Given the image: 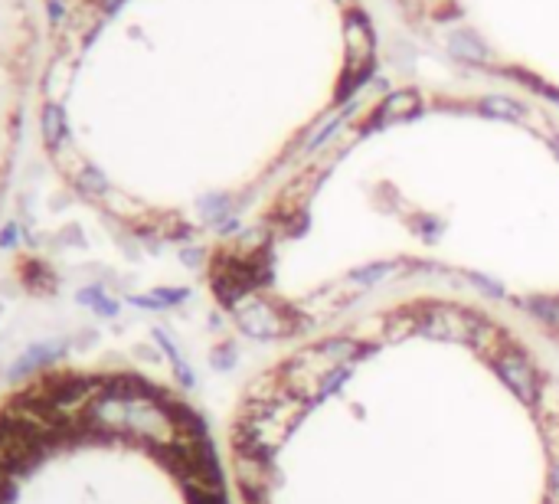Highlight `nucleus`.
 I'll return each mask as SVG.
<instances>
[{
    "mask_svg": "<svg viewBox=\"0 0 559 504\" xmlns=\"http://www.w3.org/2000/svg\"><path fill=\"white\" fill-rule=\"evenodd\" d=\"M59 442L63 439L56 432L43 429L40 423H30L10 409L0 413V465L7 475H30Z\"/></svg>",
    "mask_w": 559,
    "mask_h": 504,
    "instance_id": "nucleus-1",
    "label": "nucleus"
},
{
    "mask_svg": "<svg viewBox=\"0 0 559 504\" xmlns=\"http://www.w3.org/2000/svg\"><path fill=\"white\" fill-rule=\"evenodd\" d=\"M419 334L432 341H452V344H474L478 331L484 328L478 315L464 311L462 305L452 301H425L419 305Z\"/></svg>",
    "mask_w": 559,
    "mask_h": 504,
    "instance_id": "nucleus-2",
    "label": "nucleus"
},
{
    "mask_svg": "<svg viewBox=\"0 0 559 504\" xmlns=\"http://www.w3.org/2000/svg\"><path fill=\"white\" fill-rule=\"evenodd\" d=\"M235 325L243 328V334L255 338V341H268V338H288V334L301 331L298 318L292 308H284L278 301H265L259 295H245L233 308Z\"/></svg>",
    "mask_w": 559,
    "mask_h": 504,
    "instance_id": "nucleus-3",
    "label": "nucleus"
},
{
    "mask_svg": "<svg viewBox=\"0 0 559 504\" xmlns=\"http://www.w3.org/2000/svg\"><path fill=\"white\" fill-rule=\"evenodd\" d=\"M491 364H494L497 377L507 383V390H511L520 403L534 407L536 390H540V383H544V377H540V370H536L534 360H530L520 348H507L504 354H497Z\"/></svg>",
    "mask_w": 559,
    "mask_h": 504,
    "instance_id": "nucleus-4",
    "label": "nucleus"
},
{
    "mask_svg": "<svg viewBox=\"0 0 559 504\" xmlns=\"http://www.w3.org/2000/svg\"><path fill=\"white\" fill-rule=\"evenodd\" d=\"M40 390L56 403L63 413L73 407H89L95 397H105V377H79V374H53L43 377Z\"/></svg>",
    "mask_w": 559,
    "mask_h": 504,
    "instance_id": "nucleus-5",
    "label": "nucleus"
},
{
    "mask_svg": "<svg viewBox=\"0 0 559 504\" xmlns=\"http://www.w3.org/2000/svg\"><path fill=\"white\" fill-rule=\"evenodd\" d=\"M373 46H376V40H373L366 20L360 14H354L347 20V73H350V82H344L341 86V96L354 86V82L364 79V73H370L373 69Z\"/></svg>",
    "mask_w": 559,
    "mask_h": 504,
    "instance_id": "nucleus-6",
    "label": "nucleus"
},
{
    "mask_svg": "<svg viewBox=\"0 0 559 504\" xmlns=\"http://www.w3.org/2000/svg\"><path fill=\"white\" fill-rule=\"evenodd\" d=\"M314 350L321 358H327L331 364H347V360H360L366 358V344L354 334H337V338H324V341H317Z\"/></svg>",
    "mask_w": 559,
    "mask_h": 504,
    "instance_id": "nucleus-7",
    "label": "nucleus"
},
{
    "mask_svg": "<svg viewBox=\"0 0 559 504\" xmlns=\"http://www.w3.org/2000/svg\"><path fill=\"white\" fill-rule=\"evenodd\" d=\"M409 268H415V266H413V262H405V259L373 262V266L354 268V272H350V276H347V282L354 285V288H370V285L386 282L389 276H403V272H409Z\"/></svg>",
    "mask_w": 559,
    "mask_h": 504,
    "instance_id": "nucleus-8",
    "label": "nucleus"
},
{
    "mask_svg": "<svg viewBox=\"0 0 559 504\" xmlns=\"http://www.w3.org/2000/svg\"><path fill=\"white\" fill-rule=\"evenodd\" d=\"M415 108H419V96H415V92H393V96H386L380 112H376V122L380 125L399 122V118L415 115Z\"/></svg>",
    "mask_w": 559,
    "mask_h": 504,
    "instance_id": "nucleus-9",
    "label": "nucleus"
},
{
    "mask_svg": "<svg viewBox=\"0 0 559 504\" xmlns=\"http://www.w3.org/2000/svg\"><path fill=\"white\" fill-rule=\"evenodd\" d=\"M534 409H536V419H540V426L559 423V383L556 380L544 377L540 390H536Z\"/></svg>",
    "mask_w": 559,
    "mask_h": 504,
    "instance_id": "nucleus-10",
    "label": "nucleus"
},
{
    "mask_svg": "<svg viewBox=\"0 0 559 504\" xmlns=\"http://www.w3.org/2000/svg\"><path fill=\"white\" fill-rule=\"evenodd\" d=\"M507 344H511V334L504 331V328L484 325L478 331V338H474V344H471V348H478L487 360H494L497 354H504V350H507Z\"/></svg>",
    "mask_w": 559,
    "mask_h": 504,
    "instance_id": "nucleus-11",
    "label": "nucleus"
},
{
    "mask_svg": "<svg viewBox=\"0 0 559 504\" xmlns=\"http://www.w3.org/2000/svg\"><path fill=\"white\" fill-rule=\"evenodd\" d=\"M186 288H157V292L151 295H138V298H131L138 308H151V311H161V308H171V305H177V301L186 298Z\"/></svg>",
    "mask_w": 559,
    "mask_h": 504,
    "instance_id": "nucleus-12",
    "label": "nucleus"
},
{
    "mask_svg": "<svg viewBox=\"0 0 559 504\" xmlns=\"http://www.w3.org/2000/svg\"><path fill=\"white\" fill-rule=\"evenodd\" d=\"M524 311H530V315H534L544 328H550V331H559V301L556 298H530V301H524Z\"/></svg>",
    "mask_w": 559,
    "mask_h": 504,
    "instance_id": "nucleus-13",
    "label": "nucleus"
},
{
    "mask_svg": "<svg viewBox=\"0 0 559 504\" xmlns=\"http://www.w3.org/2000/svg\"><path fill=\"white\" fill-rule=\"evenodd\" d=\"M350 374H354V370H350L347 364H337V367H334V370H327V374H324V380H321V387H317V397H314V403H321V399L334 397V393L341 390L344 383L350 380Z\"/></svg>",
    "mask_w": 559,
    "mask_h": 504,
    "instance_id": "nucleus-14",
    "label": "nucleus"
},
{
    "mask_svg": "<svg viewBox=\"0 0 559 504\" xmlns=\"http://www.w3.org/2000/svg\"><path fill=\"white\" fill-rule=\"evenodd\" d=\"M53 350H56V348H33L24 360H16V367H14V377H24V374H30V370H36V367L49 364V360L56 358Z\"/></svg>",
    "mask_w": 559,
    "mask_h": 504,
    "instance_id": "nucleus-15",
    "label": "nucleus"
},
{
    "mask_svg": "<svg viewBox=\"0 0 559 504\" xmlns=\"http://www.w3.org/2000/svg\"><path fill=\"white\" fill-rule=\"evenodd\" d=\"M481 108H484L487 115H497V118H520V115H524V108H520L517 102H507V98H484Z\"/></svg>",
    "mask_w": 559,
    "mask_h": 504,
    "instance_id": "nucleus-16",
    "label": "nucleus"
},
{
    "mask_svg": "<svg viewBox=\"0 0 559 504\" xmlns=\"http://www.w3.org/2000/svg\"><path fill=\"white\" fill-rule=\"evenodd\" d=\"M79 298L85 301V305H92V308H95L98 315H105V318H112L115 311H118V305H115L112 298H105V295L98 292V288H85V292H82Z\"/></svg>",
    "mask_w": 559,
    "mask_h": 504,
    "instance_id": "nucleus-17",
    "label": "nucleus"
},
{
    "mask_svg": "<svg viewBox=\"0 0 559 504\" xmlns=\"http://www.w3.org/2000/svg\"><path fill=\"white\" fill-rule=\"evenodd\" d=\"M213 367H216V370H233L235 367V348L233 344H219V348L213 350Z\"/></svg>",
    "mask_w": 559,
    "mask_h": 504,
    "instance_id": "nucleus-18",
    "label": "nucleus"
},
{
    "mask_svg": "<svg viewBox=\"0 0 559 504\" xmlns=\"http://www.w3.org/2000/svg\"><path fill=\"white\" fill-rule=\"evenodd\" d=\"M471 285H474V288H481V292H487L491 295V298H504V285H497V282H491V278L487 276H471Z\"/></svg>",
    "mask_w": 559,
    "mask_h": 504,
    "instance_id": "nucleus-19",
    "label": "nucleus"
},
{
    "mask_svg": "<svg viewBox=\"0 0 559 504\" xmlns=\"http://www.w3.org/2000/svg\"><path fill=\"white\" fill-rule=\"evenodd\" d=\"M544 442H546V452L559 462V423L544 426Z\"/></svg>",
    "mask_w": 559,
    "mask_h": 504,
    "instance_id": "nucleus-20",
    "label": "nucleus"
},
{
    "mask_svg": "<svg viewBox=\"0 0 559 504\" xmlns=\"http://www.w3.org/2000/svg\"><path fill=\"white\" fill-rule=\"evenodd\" d=\"M186 498H190V504H226V495H206L196 489H186Z\"/></svg>",
    "mask_w": 559,
    "mask_h": 504,
    "instance_id": "nucleus-21",
    "label": "nucleus"
},
{
    "mask_svg": "<svg viewBox=\"0 0 559 504\" xmlns=\"http://www.w3.org/2000/svg\"><path fill=\"white\" fill-rule=\"evenodd\" d=\"M10 501H14V485H10V475L4 472V465H0V504Z\"/></svg>",
    "mask_w": 559,
    "mask_h": 504,
    "instance_id": "nucleus-22",
    "label": "nucleus"
},
{
    "mask_svg": "<svg viewBox=\"0 0 559 504\" xmlns=\"http://www.w3.org/2000/svg\"><path fill=\"white\" fill-rule=\"evenodd\" d=\"M550 504H559V462H553L550 469V498H546Z\"/></svg>",
    "mask_w": 559,
    "mask_h": 504,
    "instance_id": "nucleus-23",
    "label": "nucleus"
},
{
    "mask_svg": "<svg viewBox=\"0 0 559 504\" xmlns=\"http://www.w3.org/2000/svg\"><path fill=\"white\" fill-rule=\"evenodd\" d=\"M184 262H186V266H200V252H196V249H184Z\"/></svg>",
    "mask_w": 559,
    "mask_h": 504,
    "instance_id": "nucleus-24",
    "label": "nucleus"
},
{
    "mask_svg": "<svg viewBox=\"0 0 559 504\" xmlns=\"http://www.w3.org/2000/svg\"><path fill=\"white\" fill-rule=\"evenodd\" d=\"M553 147H556V151H559V138H553Z\"/></svg>",
    "mask_w": 559,
    "mask_h": 504,
    "instance_id": "nucleus-25",
    "label": "nucleus"
},
{
    "mask_svg": "<svg viewBox=\"0 0 559 504\" xmlns=\"http://www.w3.org/2000/svg\"><path fill=\"white\" fill-rule=\"evenodd\" d=\"M546 504H550V501H546Z\"/></svg>",
    "mask_w": 559,
    "mask_h": 504,
    "instance_id": "nucleus-26",
    "label": "nucleus"
}]
</instances>
